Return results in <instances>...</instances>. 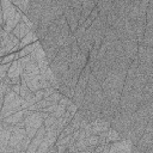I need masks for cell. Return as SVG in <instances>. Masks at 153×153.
Returning a JSON list of instances; mask_svg holds the SVG:
<instances>
[{
	"instance_id": "obj_4",
	"label": "cell",
	"mask_w": 153,
	"mask_h": 153,
	"mask_svg": "<svg viewBox=\"0 0 153 153\" xmlns=\"http://www.w3.org/2000/svg\"><path fill=\"white\" fill-rule=\"evenodd\" d=\"M26 136H27V133L24 127L14 126L12 134H11L8 146L6 148H4L0 153H20V145L23 143V141L25 140Z\"/></svg>"
},
{
	"instance_id": "obj_17",
	"label": "cell",
	"mask_w": 153,
	"mask_h": 153,
	"mask_svg": "<svg viewBox=\"0 0 153 153\" xmlns=\"http://www.w3.org/2000/svg\"><path fill=\"white\" fill-rule=\"evenodd\" d=\"M36 41H39V37H38V35H37V31L33 29V30H31L24 38L20 39L19 48L22 49V48H24V47H26V45H29V44H31V43H33V42H36Z\"/></svg>"
},
{
	"instance_id": "obj_19",
	"label": "cell",
	"mask_w": 153,
	"mask_h": 153,
	"mask_svg": "<svg viewBox=\"0 0 153 153\" xmlns=\"http://www.w3.org/2000/svg\"><path fill=\"white\" fill-rule=\"evenodd\" d=\"M35 0H13V4L18 7V10H20L23 13H26L30 5Z\"/></svg>"
},
{
	"instance_id": "obj_11",
	"label": "cell",
	"mask_w": 153,
	"mask_h": 153,
	"mask_svg": "<svg viewBox=\"0 0 153 153\" xmlns=\"http://www.w3.org/2000/svg\"><path fill=\"white\" fill-rule=\"evenodd\" d=\"M91 126H92V134L100 135V134H103L110 129L111 122H109L108 120H105L103 117H98L91 122Z\"/></svg>"
},
{
	"instance_id": "obj_8",
	"label": "cell",
	"mask_w": 153,
	"mask_h": 153,
	"mask_svg": "<svg viewBox=\"0 0 153 153\" xmlns=\"http://www.w3.org/2000/svg\"><path fill=\"white\" fill-rule=\"evenodd\" d=\"M137 59H139V63L153 66V47L139 44Z\"/></svg>"
},
{
	"instance_id": "obj_9",
	"label": "cell",
	"mask_w": 153,
	"mask_h": 153,
	"mask_svg": "<svg viewBox=\"0 0 153 153\" xmlns=\"http://www.w3.org/2000/svg\"><path fill=\"white\" fill-rule=\"evenodd\" d=\"M133 147H134V143L131 142V140L121 139L118 141L110 143V152L111 153H114V152H122V153L133 152Z\"/></svg>"
},
{
	"instance_id": "obj_2",
	"label": "cell",
	"mask_w": 153,
	"mask_h": 153,
	"mask_svg": "<svg viewBox=\"0 0 153 153\" xmlns=\"http://www.w3.org/2000/svg\"><path fill=\"white\" fill-rule=\"evenodd\" d=\"M22 109H23V98L20 97V94H18L14 91H12V88L8 90L6 92L4 104L1 105L0 121L6 118L7 116L22 110Z\"/></svg>"
},
{
	"instance_id": "obj_27",
	"label": "cell",
	"mask_w": 153,
	"mask_h": 153,
	"mask_svg": "<svg viewBox=\"0 0 153 153\" xmlns=\"http://www.w3.org/2000/svg\"><path fill=\"white\" fill-rule=\"evenodd\" d=\"M86 32V27L84 26V25H79L78 26V29L74 31V37L76 38V39H79L80 37H82V35Z\"/></svg>"
},
{
	"instance_id": "obj_31",
	"label": "cell",
	"mask_w": 153,
	"mask_h": 153,
	"mask_svg": "<svg viewBox=\"0 0 153 153\" xmlns=\"http://www.w3.org/2000/svg\"><path fill=\"white\" fill-rule=\"evenodd\" d=\"M12 2H13V0H12Z\"/></svg>"
},
{
	"instance_id": "obj_5",
	"label": "cell",
	"mask_w": 153,
	"mask_h": 153,
	"mask_svg": "<svg viewBox=\"0 0 153 153\" xmlns=\"http://www.w3.org/2000/svg\"><path fill=\"white\" fill-rule=\"evenodd\" d=\"M0 39H1V45H0L1 56H5L6 54H11L19 48L20 44L19 38L13 32H7L4 27L0 31Z\"/></svg>"
},
{
	"instance_id": "obj_18",
	"label": "cell",
	"mask_w": 153,
	"mask_h": 153,
	"mask_svg": "<svg viewBox=\"0 0 153 153\" xmlns=\"http://www.w3.org/2000/svg\"><path fill=\"white\" fill-rule=\"evenodd\" d=\"M85 88L80 87L79 85L75 86V90H74V96H73V102L78 105V108L81 106L82 102H84V98H85Z\"/></svg>"
},
{
	"instance_id": "obj_15",
	"label": "cell",
	"mask_w": 153,
	"mask_h": 153,
	"mask_svg": "<svg viewBox=\"0 0 153 153\" xmlns=\"http://www.w3.org/2000/svg\"><path fill=\"white\" fill-rule=\"evenodd\" d=\"M22 16H23V12L20 11V10H18V12L16 13V16L14 17H12L11 19H8L6 23H5V25L2 26L7 32H12L13 30H14V27L19 24V22L22 20Z\"/></svg>"
},
{
	"instance_id": "obj_21",
	"label": "cell",
	"mask_w": 153,
	"mask_h": 153,
	"mask_svg": "<svg viewBox=\"0 0 153 153\" xmlns=\"http://www.w3.org/2000/svg\"><path fill=\"white\" fill-rule=\"evenodd\" d=\"M38 43H39V41H36V42H33V43H31V44H29V45H26V47L22 48V49H20V51L18 53V54H19V57H23V56L30 55V54L35 50V48L37 47V44H38Z\"/></svg>"
},
{
	"instance_id": "obj_7",
	"label": "cell",
	"mask_w": 153,
	"mask_h": 153,
	"mask_svg": "<svg viewBox=\"0 0 153 153\" xmlns=\"http://www.w3.org/2000/svg\"><path fill=\"white\" fill-rule=\"evenodd\" d=\"M13 127V124H8L4 121H0V152L8 146Z\"/></svg>"
},
{
	"instance_id": "obj_1",
	"label": "cell",
	"mask_w": 153,
	"mask_h": 153,
	"mask_svg": "<svg viewBox=\"0 0 153 153\" xmlns=\"http://www.w3.org/2000/svg\"><path fill=\"white\" fill-rule=\"evenodd\" d=\"M142 98V91L135 90L134 87L128 88L123 87L121 99H120V110L129 114H134L137 109Z\"/></svg>"
},
{
	"instance_id": "obj_25",
	"label": "cell",
	"mask_w": 153,
	"mask_h": 153,
	"mask_svg": "<svg viewBox=\"0 0 153 153\" xmlns=\"http://www.w3.org/2000/svg\"><path fill=\"white\" fill-rule=\"evenodd\" d=\"M11 63H12V62L1 63V66H0V79H4V78L7 76L8 69H10V67H11Z\"/></svg>"
},
{
	"instance_id": "obj_3",
	"label": "cell",
	"mask_w": 153,
	"mask_h": 153,
	"mask_svg": "<svg viewBox=\"0 0 153 153\" xmlns=\"http://www.w3.org/2000/svg\"><path fill=\"white\" fill-rule=\"evenodd\" d=\"M49 116V112H44L41 110H35V111H29L27 116L25 117V129L27 133V136L31 139L35 136L37 130L44 124V120Z\"/></svg>"
},
{
	"instance_id": "obj_28",
	"label": "cell",
	"mask_w": 153,
	"mask_h": 153,
	"mask_svg": "<svg viewBox=\"0 0 153 153\" xmlns=\"http://www.w3.org/2000/svg\"><path fill=\"white\" fill-rule=\"evenodd\" d=\"M73 102V99H71V98H68V97H66V96H62V98L60 99V104H62V105H65V106H67V105H69L71 103Z\"/></svg>"
},
{
	"instance_id": "obj_29",
	"label": "cell",
	"mask_w": 153,
	"mask_h": 153,
	"mask_svg": "<svg viewBox=\"0 0 153 153\" xmlns=\"http://www.w3.org/2000/svg\"><path fill=\"white\" fill-rule=\"evenodd\" d=\"M11 88H12V91H14L16 93L20 94V84H14V85L11 86Z\"/></svg>"
},
{
	"instance_id": "obj_30",
	"label": "cell",
	"mask_w": 153,
	"mask_h": 153,
	"mask_svg": "<svg viewBox=\"0 0 153 153\" xmlns=\"http://www.w3.org/2000/svg\"><path fill=\"white\" fill-rule=\"evenodd\" d=\"M99 1H100V0H94V2H96V4H98Z\"/></svg>"
},
{
	"instance_id": "obj_14",
	"label": "cell",
	"mask_w": 153,
	"mask_h": 153,
	"mask_svg": "<svg viewBox=\"0 0 153 153\" xmlns=\"http://www.w3.org/2000/svg\"><path fill=\"white\" fill-rule=\"evenodd\" d=\"M63 16L66 17L67 23H68V25H69L71 30H72V31H73V33H74V31H75V30L78 29V26H79V18L76 17V14H75L74 10L72 8V6H69V7H67V8H66V11H65Z\"/></svg>"
},
{
	"instance_id": "obj_24",
	"label": "cell",
	"mask_w": 153,
	"mask_h": 153,
	"mask_svg": "<svg viewBox=\"0 0 153 153\" xmlns=\"http://www.w3.org/2000/svg\"><path fill=\"white\" fill-rule=\"evenodd\" d=\"M66 110H67V106H65V105H62V104H60V103H59V105H57L56 110H55L54 112H51V115H53V116H55L56 118H60V117H62V116L65 115Z\"/></svg>"
},
{
	"instance_id": "obj_6",
	"label": "cell",
	"mask_w": 153,
	"mask_h": 153,
	"mask_svg": "<svg viewBox=\"0 0 153 153\" xmlns=\"http://www.w3.org/2000/svg\"><path fill=\"white\" fill-rule=\"evenodd\" d=\"M78 41V44L80 47V50L84 53L90 54V51L92 50L93 45H94V37H93V30L92 27H87L86 32L82 35V37H80Z\"/></svg>"
},
{
	"instance_id": "obj_26",
	"label": "cell",
	"mask_w": 153,
	"mask_h": 153,
	"mask_svg": "<svg viewBox=\"0 0 153 153\" xmlns=\"http://www.w3.org/2000/svg\"><path fill=\"white\" fill-rule=\"evenodd\" d=\"M19 59V54H8L7 56H2L1 59V63H7V62H13L14 60Z\"/></svg>"
},
{
	"instance_id": "obj_20",
	"label": "cell",
	"mask_w": 153,
	"mask_h": 153,
	"mask_svg": "<svg viewBox=\"0 0 153 153\" xmlns=\"http://www.w3.org/2000/svg\"><path fill=\"white\" fill-rule=\"evenodd\" d=\"M121 139H122V137H121V135L118 134V131H117L115 128L110 127V129L108 130V135H106V142H108V143H111V142L118 141V140H121Z\"/></svg>"
},
{
	"instance_id": "obj_23",
	"label": "cell",
	"mask_w": 153,
	"mask_h": 153,
	"mask_svg": "<svg viewBox=\"0 0 153 153\" xmlns=\"http://www.w3.org/2000/svg\"><path fill=\"white\" fill-rule=\"evenodd\" d=\"M86 140H87V145L88 146H91V147H97L98 145H99V135H97V134H91V135H88L87 137H86Z\"/></svg>"
},
{
	"instance_id": "obj_22",
	"label": "cell",
	"mask_w": 153,
	"mask_h": 153,
	"mask_svg": "<svg viewBox=\"0 0 153 153\" xmlns=\"http://www.w3.org/2000/svg\"><path fill=\"white\" fill-rule=\"evenodd\" d=\"M140 44H143L147 47H153V31H145L142 43H140Z\"/></svg>"
},
{
	"instance_id": "obj_16",
	"label": "cell",
	"mask_w": 153,
	"mask_h": 153,
	"mask_svg": "<svg viewBox=\"0 0 153 153\" xmlns=\"http://www.w3.org/2000/svg\"><path fill=\"white\" fill-rule=\"evenodd\" d=\"M17 12H18V7L14 4L12 6H10L8 8H6V10H1V25L4 26L5 23L8 19H11L12 17H14Z\"/></svg>"
},
{
	"instance_id": "obj_10",
	"label": "cell",
	"mask_w": 153,
	"mask_h": 153,
	"mask_svg": "<svg viewBox=\"0 0 153 153\" xmlns=\"http://www.w3.org/2000/svg\"><path fill=\"white\" fill-rule=\"evenodd\" d=\"M45 127H44V124L37 130V133L35 134V136L31 139V142H30V146H29V148H27V151H26V153H37V149H38V147L41 146V143H42V141H43V139H44V136H45Z\"/></svg>"
},
{
	"instance_id": "obj_13",
	"label": "cell",
	"mask_w": 153,
	"mask_h": 153,
	"mask_svg": "<svg viewBox=\"0 0 153 153\" xmlns=\"http://www.w3.org/2000/svg\"><path fill=\"white\" fill-rule=\"evenodd\" d=\"M29 111H30L29 109H22V110H19V111H17V112H14V114L7 116L6 118H4V120H1V121L6 122V123H8V124L17 126L18 123H20V122H23V121L25 120V117L27 116Z\"/></svg>"
},
{
	"instance_id": "obj_12",
	"label": "cell",
	"mask_w": 153,
	"mask_h": 153,
	"mask_svg": "<svg viewBox=\"0 0 153 153\" xmlns=\"http://www.w3.org/2000/svg\"><path fill=\"white\" fill-rule=\"evenodd\" d=\"M123 50L127 56H129L131 60L137 57V51H139V42L133 41V39H123L122 41Z\"/></svg>"
}]
</instances>
